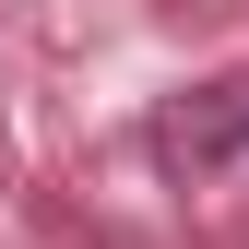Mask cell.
<instances>
[{
	"instance_id": "cell-1",
	"label": "cell",
	"mask_w": 249,
	"mask_h": 249,
	"mask_svg": "<svg viewBox=\"0 0 249 249\" xmlns=\"http://www.w3.org/2000/svg\"><path fill=\"white\" fill-rule=\"evenodd\" d=\"M190 154H249V119H226V131H202Z\"/></svg>"
}]
</instances>
